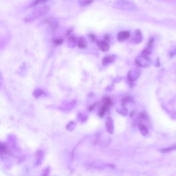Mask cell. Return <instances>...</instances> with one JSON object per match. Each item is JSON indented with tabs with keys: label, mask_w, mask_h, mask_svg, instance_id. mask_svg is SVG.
Here are the masks:
<instances>
[{
	"label": "cell",
	"mask_w": 176,
	"mask_h": 176,
	"mask_svg": "<svg viewBox=\"0 0 176 176\" xmlns=\"http://www.w3.org/2000/svg\"><path fill=\"white\" fill-rule=\"evenodd\" d=\"M37 160H36V165L40 164L41 163L43 157V153L42 152V151H38L37 153Z\"/></svg>",
	"instance_id": "obj_14"
},
{
	"label": "cell",
	"mask_w": 176,
	"mask_h": 176,
	"mask_svg": "<svg viewBox=\"0 0 176 176\" xmlns=\"http://www.w3.org/2000/svg\"><path fill=\"white\" fill-rule=\"evenodd\" d=\"M105 125L107 132L110 134H112L114 131L113 123V120L110 117H108L107 118Z\"/></svg>",
	"instance_id": "obj_9"
},
{
	"label": "cell",
	"mask_w": 176,
	"mask_h": 176,
	"mask_svg": "<svg viewBox=\"0 0 176 176\" xmlns=\"http://www.w3.org/2000/svg\"><path fill=\"white\" fill-rule=\"evenodd\" d=\"M43 94V92L42 90L41 89H37L35 90V92H34V96L36 98H38L41 96L42 94Z\"/></svg>",
	"instance_id": "obj_19"
},
{
	"label": "cell",
	"mask_w": 176,
	"mask_h": 176,
	"mask_svg": "<svg viewBox=\"0 0 176 176\" xmlns=\"http://www.w3.org/2000/svg\"><path fill=\"white\" fill-rule=\"evenodd\" d=\"M44 22L49 25L51 30H55L58 28V23L52 17H49L44 20Z\"/></svg>",
	"instance_id": "obj_5"
},
{
	"label": "cell",
	"mask_w": 176,
	"mask_h": 176,
	"mask_svg": "<svg viewBox=\"0 0 176 176\" xmlns=\"http://www.w3.org/2000/svg\"><path fill=\"white\" fill-rule=\"evenodd\" d=\"M93 0H79V4L81 6H86L92 3Z\"/></svg>",
	"instance_id": "obj_15"
},
{
	"label": "cell",
	"mask_w": 176,
	"mask_h": 176,
	"mask_svg": "<svg viewBox=\"0 0 176 176\" xmlns=\"http://www.w3.org/2000/svg\"><path fill=\"white\" fill-rule=\"evenodd\" d=\"M153 47L147 46V47L145 48V49L143 50V51L142 52L141 55H145V56H149L151 55L153 51Z\"/></svg>",
	"instance_id": "obj_13"
},
{
	"label": "cell",
	"mask_w": 176,
	"mask_h": 176,
	"mask_svg": "<svg viewBox=\"0 0 176 176\" xmlns=\"http://www.w3.org/2000/svg\"><path fill=\"white\" fill-rule=\"evenodd\" d=\"M49 10L50 8L47 6L37 7L28 14L24 18V20L26 22H33L40 17L44 16L49 12Z\"/></svg>",
	"instance_id": "obj_1"
},
{
	"label": "cell",
	"mask_w": 176,
	"mask_h": 176,
	"mask_svg": "<svg viewBox=\"0 0 176 176\" xmlns=\"http://www.w3.org/2000/svg\"><path fill=\"white\" fill-rule=\"evenodd\" d=\"M63 41L64 40L63 38L55 37L53 39V42L54 44L56 46H59V45L62 44Z\"/></svg>",
	"instance_id": "obj_17"
},
{
	"label": "cell",
	"mask_w": 176,
	"mask_h": 176,
	"mask_svg": "<svg viewBox=\"0 0 176 176\" xmlns=\"http://www.w3.org/2000/svg\"><path fill=\"white\" fill-rule=\"evenodd\" d=\"M49 0H35V1L30 5V7H35L40 4H42L47 2Z\"/></svg>",
	"instance_id": "obj_18"
},
{
	"label": "cell",
	"mask_w": 176,
	"mask_h": 176,
	"mask_svg": "<svg viewBox=\"0 0 176 176\" xmlns=\"http://www.w3.org/2000/svg\"><path fill=\"white\" fill-rule=\"evenodd\" d=\"M77 44L80 49H85L88 46V41L85 38L80 37L77 39Z\"/></svg>",
	"instance_id": "obj_11"
},
{
	"label": "cell",
	"mask_w": 176,
	"mask_h": 176,
	"mask_svg": "<svg viewBox=\"0 0 176 176\" xmlns=\"http://www.w3.org/2000/svg\"><path fill=\"white\" fill-rule=\"evenodd\" d=\"M6 150V147L2 144H0V153H4Z\"/></svg>",
	"instance_id": "obj_22"
},
{
	"label": "cell",
	"mask_w": 176,
	"mask_h": 176,
	"mask_svg": "<svg viewBox=\"0 0 176 176\" xmlns=\"http://www.w3.org/2000/svg\"><path fill=\"white\" fill-rule=\"evenodd\" d=\"M175 149H176V145L172 146V147H169L168 148H165V149L161 150V151H162V153H167L171 150H174Z\"/></svg>",
	"instance_id": "obj_20"
},
{
	"label": "cell",
	"mask_w": 176,
	"mask_h": 176,
	"mask_svg": "<svg viewBox=\"0 0 176 176\" xmlns=\"http://www.w3.org/2000/svg\"><path fill=\"white\" fill-rule=\"evenodd\" d=\"M77 43V39L74 34L67 37V46L69 48H74L76 47Z\"/></svg>",
	"instance_id": "obj_8"
},
{
	"label": "cell",
	"mask_w": 176,
	"mask_h": 176,
	"mask_svg": "<svg viewBox=\"0 0 176 176\" xmlns=\"http://www.w3.org/2000/svg\"><path fill=\"white\" fill-rule=\"evenodd\" d=\"M130 37V32L128 31H121L118 33L117 35L118 39L120 42L127 40Z\"/></svg>",
	"instance_id": "obj_7"
},
{
	"label": "cell",
	"mask_w": 176,
	"mask_h": 176,
	"mask_svg": "<svg viewBox=\"0 0 176 176\" xmlns=\"http://www.w3.org/2000/svg\"><path fill=\"white\" fill-rule=\"evenodd\" d=\"M135 62L139 66L142 67H146L151 64V60L148 56H145L141 54V55L136 59Z\"/></svg>",
	"instance_id": "obj_3"
},
{
	"label": "cell",
	"mask_w": 176,
	"mask_h": 176,
	"mask_svg": "<svg viewBox=\"0 0 176 176\" xmlns=\"http://www.w3.org/2000/svg\"><path fill=\"white\" fill-rule=\"evenodd\" d=\"M97 46L103 52L108 51L110 48L109 42L104 40H96Z\"/></svg>",
	"instance_id": "obj_6"
},
{
	"label": "cell",
	"mask_w": 176,
	"mask_h": 176,
	"mask_svg": "<svg viewBox=\"0 0 176 176\" xmlns=\"http://www.w3.org/2000/svg\"><path fill=\"white\" fill-rule=\"evenodd\" d=\"M143 39V36L141 31L139 29H137L133 34L131 41L134 44H139L142 41Z\"/></svg>",
	"instance_id": "obj_4"
},
{
	"label": "cell",
	"mask_w": 176,
	"mask_h": 176,
	"mask_svg": "<svg viewBox=\"0 0 176 176\" xmlns=\"http://www.w3.org/2000/svg\"><path fill=\"white\" fill-rule=\"evenodd\" d=\"M139 73L137 71L131 70L128 74V78L130 81H134L139 77Z\"/></svg>",
	"instance_id": "obj_12"
},
{
	"label": "cell",
	"mask_w": 176,
	"mask_h": 176,
	"mask_svg": "<svg viewBox=\"0 0 176 176\" xmlns=\"http://www.w3.org/2000/svg\"><path fill=\"white\" fill-rule=\"evenodd\" d=\"M139 129L141 131L142 134L144 135V136H145L148 133V130L146 128V127L145 126H144L143 124H140L139 126Z\"/></svg>",
	"instance_id": "obj_16"
},
{
	"label": "cell",
	"mask_w": 176,
	"mask_h": 176,
	"mask_svg": "<svg viewBox=\"0 0 176 176\" xmlns=\"http://www.w3.org/2000/svg\"><path fill=\"white\" fill-rule=\"evenodd\" d=\"M3 85V78L2 76L1 75V73H0V89L1 88V87Z\"/></svg>",
	"instance_id": "obj_25"
},
{
	"label": "cell",
	"mask_w": 176,
	"mask_h": 176,
	"mask_svg": "<svg viewBox=\"0 0 176 176\" xmlns=\"http://www.w3.org/2000/svg\"><path fill=\"white\" fill-rule=\"evenodd\" d=\"M116 55H110L104 57L102 60V65L104 66H106L110 63H112L116 61Z\"/></svg>",
	"instance_id": "obj_10"
},
{
	"label": "cell",
	"mask_w": 176,
	"mask_h": 176,
	"mask_svg": "<svg viewBox=\"0 0 176 176\" xmlns=\"http://www.w3.org/2000/svg\"><path fill=\"white\" fill-rule=\"evenodd\" d=\"M169 55L170 57H173L176 55V48L169 52Z\"/></svg>",
	"instance_id": "obj_23"
},
{
	"label": "cell",
	"mask_w": 176,
	"mask_h": 176,
	"mask_svg": "<svg viewBox=\"0 0 176 176\" xmlns=\"http://www.w3.org/2000/svg\"><path fill=\"white\" fill-rule=\"evenodd\" d=\"M104 40H105V41H106L107 42H109L110 41V36L109 35H108V34H106L104 36Z\"/></svg>",
	"instance_id": "obj_24"
},
{
	"label": "cell",
	"mask_w": 176,
	"mask_h": 176,
	"mask_svg": "<svg viewBox=\"0 0 176 176\" xmlns=\"http://www.w3.org/2000/svg\"><path fill=\"white\" fill-rule=\"evenodd\" d=\"M113 7L117 10L125 11H133L137 8L135 3L131 0H115Z\"/></svg>",
	"instance_id": "obj_2"
},
{
	"label": "cell",
	"mask_w": 176,
	"mask_h": 176,
	"mask_svg": "<svg viewBox=\"0 0 176 176\" xmlns=\"http://www.w3.org/2000/svg\"><path fill=\"white\" fill-rule=\"evenodd\" d=\"M88 38L91 42H93L95 41H96V37L93 34H90L88 36Z\"/></svg>",
	"instance_id": "obj_21"
}]
</instances>
